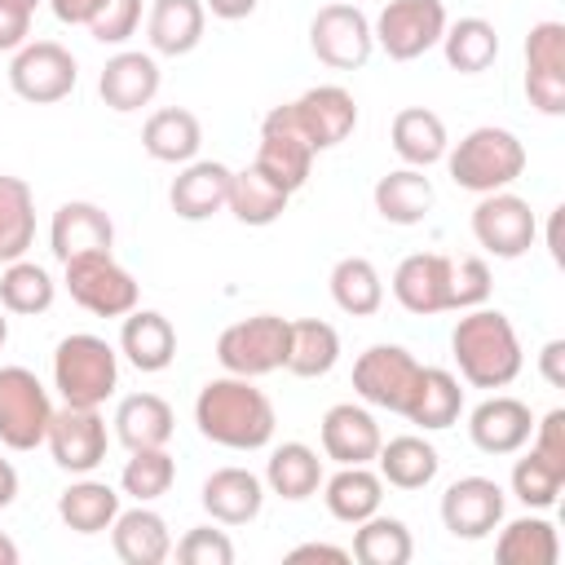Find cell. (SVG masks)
Wrapping results in <instances>:
<instances>
[{"label":"cell","mask_w":565,"mask_h":565,"mask_svg":"<svg viewBox=\"0 0 565 565\" xmlns=\"http://www.w3.org/2000/svg\"><path fill=\"white\" fill-rule=\"evenodd\" d=\"M194 424L212 446L225 450H260L274 441L278 415L265 388H256L247 375H216L194 397Z\"/></svg>","instance_id":"6da1fadb"},{"label":"cell","mask_w":565,"mask_h":565,"mask_svg":"<svg viewBox=\"0 0 565 565\" xmlns=\"http://www.w3.org/2000/svg\"><path fill=\"white\" fill-rule=\"evenodd\" d=\"M450 353H455L459 375L472 388H508L525 362L512 318L499 309H486V305L463 309V318L450 331Z\"/></svg>","instance_id":"7a4b0ae2"},{"label":"cell","mask_w":565,"mask_h":565,"mask_svg":"<svg viewBox=\"0 0 565 565\" xmlns=\"http://www.w3.org/2000/svg\"><path fill=\"white\" fill-rule=\"evenodd\" d=\"M446 172L468 194H494V190H508L525 172V146L512 128L481 124L446 150Z\"/></svg>","instance_id":"3957f363"},{"label":"cell","mask_w":565,"mask_h":565,"mask_svg":"<svg viewBox=\"0 0 565 565\" xmlns=\"http://www.w3.org/2000/svg\"><path fill=\"white\" fill-rule=\"evenodd\" d=\"M53 388L66 406H102L119 388V353L93 331H75L66 340H57Z\"/></svg>","instance_id":"277c9868"},{"label":"cell","mask_w":565,"mask_h":565,"mask_svg":"<svg viewBox=\"0 0 565 565\" xmlns=\"http://www.w3.org/2000/svg\"><path fill=\"white\" fill-rule=\"evenodd\" d=\"M66 269V291L79 309H88L93 318H124L137 309L141 300V287L137 278L110 256V252H84L75 260L62 265Z\"/></svg>","instance_id":"5b68a950"},{"label":"cell","mask_w":565,"mask_h":565,"mask_svg":"<svg viewBox=\"0 0 565 565\" xmlns=\"http://www.w3.org/2000/svg\"><path fill=\"white\" fill-rule=\"evenodd\" d=\"M287 335H291V318H278V313H256V318L230 322L216 335V362L230 375L260 380V375L287 366Z\"/></svg>","instance_id":"8992f818"},{"label":"cell","mask_w":565,"mask_h":565,"mask_svg":"<svg viewBox=\"0 0 565 565\" xmlns=\"http://www.w3.org/2000/svg\"><path fill=\"white\" fill-rule=\"evenodd\" d=\"M419 375H424V366L415 362L411 349H402V344H371V349L358 353V362H353V393H358L366 406L406 415L411 402H415Z\"/></svg>","instance_id":"52a82bcc"},{"label":"cell","mask_w":565,"mask_h":565,"mask_svg":"<svg viewBox=\"0 0 565 565\" xmlns=\"http://www.w3.org/2000/svg\"><path fill=\"white\" fill-rule=\"evenodd\" d=\"M446 22L450 18L441 0H384V9L371 22V35L375 49H384L393 62H415L441 44Z\"/></svg>","instance_id":"ba28073f"},{"label":"cell","mask_w":565,"mask_h":565,"mask_svg":"<svg viewBox=\"0 0 565 565\" xmlns=\"http://www.w3.org/2000/svg\"><path fill=\"white\" fill-rule=\"evenodd\" d=\"M53 419L49 388L26 366H0V446L9 450H35L44 446Z\"/></svg>","instance_id":"9c48e42d"},{"label":"cell","mask_w":565,"mask_h":565,"mask_svg":"<svg viewBox=\"0 0 565 565\" xmlns=\"http://www.w3.org/2000/svg\"><path fill=\"white\" fill-rule=\"evenodd\" d=\"M75 79H79V62L57 40H26L9 62V88L31 106L71 97Z\"/></svg>","instance_id":"30bf717a"},{"label":"cell","mask_w":565,"mask_h":565,"mask_svg":"<svg viewBox=\"0 0 565 565\" xmlns=\"http://www.w3.org/2000/svg\"><path fill=\"white\" fill-rule=\"evenodd\" d=\"M309 49L322 66L331 71H358L366 66V57L375 53V35H371V18L349 4V0H335V4H322L309 22Z\"/></svg>","instance_id":"8fae6325"},{"label":"cell","mask_w":565,"mask_h":565,"mask_svg":"<svg viewBox=\"0 0 565 565\" xmlns=\"http://www.w3.org/2000/svg\"><path fill=\"white\" fill-rule=\"evenodd\" d=\"M313 159H318V150H313V146H309V137L300 132V124H296L291 106H287V102H282V106H274V110L260 119L256 168H260L274 185H282L287 194H296V190L309 181Z\"/></svg>","instance_id":"7c38bea8"},{"label":"cell","mask_w":565,"mask_h":565,"mask_svg":"<svg viewBox=\"0 0 565 565\" xmlns=\"http://www.w3.org/2000/svg\"><path fill=\"white\" fill-rule=\"evenodd\" d=\"M472 238L477 247H486L499 260H516L534 247L539 238V221L530 212V203L512 190H494L481 194V203L472 207Z\"/></svg>","instance_id":"4fadbf2b"},{"label":"cell","mask_w":565,"mask_h":565,"mask_svg":"<svg viewBox=\"0 0 565 565\" xmlns=\"http://www.w3.org/2000/svg\"><path fill=\"white\" fill-rule=\"evenodd\" d=\"M44 446H49V455L62 472L88 477L106 459L110 433H106V419H102L97 406H66L62 402V411H53V419H49Z\"/></svg>","instance_id":"5bb4252c"},{"label":"cell","mask_w":565,"mask_h":565,"mask_svg":"<svg viewBox=\"0 0 565 565\" xmlns=\"http://www.w3.org/2000/svg\"><path fill=\"white\" fill-rule=\"evenodd\" d=\"M525 97L539 115H565V22H534L525 35Z\"/></svg>","instance_id":"9a60e30c"},{"label":"cell","mask_w":565,"mask_h":565,"mask_svg":"<svg viewBox=\"0 0 565 565\" xmlns=\"http://www.w3.org/2000/svg\"><path fill=\"white\" fill-rule=\"evenodd\" d=\"M450 269H455V256H441V252L402 256L393 269V300L415 318H433V313L455 309Z\"/></svg>","instance_id":"2e32d148"},{"label":"cell","mask_w":565,"mask_h":565,"mask_svg":"<svg viewBox=\"0 0 565 565\" xmlns=\"http://www.w3.org/2000/svg\"><path fill=\"white\" fill-rule=\"evenodd\" d=\"M503 508H508V494H503L499 481H490V477H459L441 494V525L455 539L472 543V539H486V534L499 530Z\"/></svg>","instance_id":"e0dca14e"},{"label":"cell","mask_w":565,"mask_h":565,"mask_svg":"<svg viewBox=\"0 0 565 565\" xmlns=\"http://www.w3.org/2000/svg\"><path fill=\"white\" fill-rule=\"evenodd\" d=\"M300 132L309 137V146L322 154V150H335L340 141L353 137L358 128V102L349 88L340 84H318V88H305L296 102H287Z\"/></svg>","instance_id":"ac0fdd59"},{"label":"cell","mask_w":565,"mask_h":565,"mask_svg":"<svg viewBox=\"0 0 565 565\" xmlns=\"http://www.w3.org/2000/svg\"><path fill=\"white\" fill-rule=\"evenodd\" d=\"M530 433H534V415L512 393H494L468 415V437L481 455H516L530 441Z\"/></svg>","instance_id":"d6986e66"},{"label":"cell","mask_w":565,"mask_h":565,"mask_svg":"<svg viewBox=\"0 0 565 565\" xmlns=\"http://www.w3.org/2000/svg\"><path fill=\"white\" fill-rule=\"evenodd\" d=\"M159 84H163V75H159L154 53L124 49V53H115V57L102 66V75H97V97H102L110 110L132 115V110H141V106L154 102Z\"/></svg>","instance_id":"ffe728a7"},{"label":"cell","mask_w":565,"mask_h":565,"mask_svg":"<svg viewBox=\"0 0 565 565\" xmlns=\"http://www.w3.org/2000/svg\"><path fill=\"white\" fill-rule=\"evenodd\" d=\"M115 243V221L106 207L88 203V199H71L53 212V225H49V252L66 265L84 252H110Z\"/></svg>","instance_id":"44dd1931"},{"label":"cell","mask_w":565,"mask_h":565,"mask_svg":"<svg viewBox=\"0 0 565 565\" xmlns=\"http://www.w3.org/2000/svg\"><path fill=\"white\" fill-rule=\"evenodd\" d=\"M230 177L234 168H225L221 159H190L181 163V172L168 185V203L181 221H207L225 207L230 199Z\"/></svg>","instance_id":"7402d4cb"},{"label":"cell","mask_w":565,"mask_h":565,"mask_svg":"<svg viewBox=\"0 0 565 565\" xmlns=\"http://www.w3.org/2000/svg\"><path fill=\"white\" fill-rule=\"evenodd\" d=\"M318 441H322V455L335 463H371L380 455L384 437H380V424L366 406L335 402L318 424Z\"/></svg>","instance_id":"603a6c76"},{"label":"cell","mask_w":565,"mask_h":565,"mask_svg":"<svg viewBox=\"0 0 565 565\" xmlns=\"http://www.w3.org/2000/svg\"><path fill=\"white\" fill-rule=\"evenodd\" d=\"M199 503L216 525H247L265 508V481L247 468H216L203 481Z\"/></svg>","instance_id":"cb8c5ba5"},{"label":"cell","mask_w":565,"mask_h":565,"mask_svg":"<svg viewBox=\"0 0 565 565\" xmlns=\"http://www.w3.org/2000/svg\"><path fill=\"white\" fill-rule=\"evenodd\" d=\"M110 547L124 565H163L172 556V530L146 503H137L128 512L119 508V516L110 521Z\"/></svg>","instance_id":"d4e9b609"},{"label":"cell","mask_w":565,"mask_h":565,"mask_svg":"<svg viewBox=\"0 0 565 565\" xmlns=\"http://www.w3.org/2000/svg\"><path fill=\"white\" fill-rule=\"evenodd\" d=\"M207 26V9L203 0H154L146 13V40L150 53L159 57H185L199 49Z\"/></svg>","instance_id":"484cf974"},{"label":"cell","mask_w":565,"mask_h":565,"mask_svg":"<svg viewBox=\"0 0 565 565\" xmlns=\"http://www.w3.org/2000/svg\"><path fill=\"white\" fill-rule=\"evenodd\" d=\"M119 353L146 375L168 371L177 358V327L159 309H132L124 313V327H119Z\"/></svg>","instance_id":"4316f807"},{"label":"cell","mask_w":565,"mask_h":565,"mask_svg":"<svg viewBox=\"0 0 565 565\" xmlns=\"http://www.w3.org/2000/svg\"><path fill=\"white\" fill-rule=\"evenodd\" d=\"M388 141H393V150H397V159H402L406 168H433V163H441L446 150H450L446 124H441V115L428 110V106H406V110H397L393 124H388Z\"/></svg>","instance_id":"83f0119b"},{"label":"cell","mask_w":565,"mask_h":565,"mask_svg":"<svg viewBox=\"0 0 565 565\" xmlns=\"http://www.w3.org/2000/svg\"><path fill=\"white\" fill-rule=\"evenodd\" d=\"M141 146L159 163H190L203 146V124L185 106H163L141 124Z\"/></svg>","instance_id":"f1b7e54d"},{"label":"cell","mask_w":565,"mask_h":565,"mask_svg":"<svg viewBox=\"0 0 565 565\" xmlns=\"http://www.w3.org/2000/svg\"><path fill=\"white\" fill-rule=\"evenodd\" d=\"M110 424H115V437L128 450H146V446H168L172 441L177 415L159 393H128V397H119Z\"/></svg>","instance_id":"f546056e"},{"label":"cell","mask_w":565,"mask_h":565,"mask_svg":"<svg viewBox=\"0 0 565 565\" xmlns=\"http://www.w3.org/2000/svg\"><path fill=\"white\" fill-rule=\"evenodd\" d=\"M375 463H380V481L393 490H424L441 468L433 441H424L419 433H402V437L380 441Z\"/></svg>","instance_id":"4dcf8cb0"},{"label":"cell","mask_w":565,"mask_h":565,"mask_svg":"<svg viewBox=\"0 0 565 565\" xmlns=\"http://www.w3.org/2000/svg\"><path fill=\"white\" fill-rule=\"evenodd\" d=\"M265 486H269V494L287 499V503H305L322 486V459H318V450L305 446V441L274 446L269 459H265Z\"/></svg>","instance_id":"1f68e13d"},{"label":"cell","mask_w":565,"mask_h":565,"mask_svg":"<svg viewBox=\"0 0 565 565\" xmlns=\"http://www.w3.org/2000/svg\"><path fill=\"white\" fill-rule=\"evenodd\" d=\"M322 499H327V512L344 525H358L366 516L380 512L384 503V481L380 472H371L366 463H340V472L331 481H322Z\"/></svg>","instance_id":"d6a6232c"},{"label":"cell","mask_w":565,"mask_h":565,"mask_svg":"<svg viewBox=\"0 0 565 565\" xmlns=\"http://www.w3.org/2000/svg\"><path fill=\"white\" fill-rule=\"evenodd\" d=\"M371 199L388 225H419L433 207V181L424 177V168H393L375 181Z\"/></svg>","instance_id":"836d02e7"},{"label":"cell","mask_w":565,"mask_h":565,"mask_svg":"<svg viewBox=\"0 0 565 565\" xmlns=\"http://www.w3.org/2000/svg\"><path fill=\"white\" fill-rule=\"evenodd\" d=\"M57 516H62V525L75 530V534H102V530H110V521L119 516V490L106 486V481L79 477V481H71V486L57 494Z\"/></svg>","instance_id":"e575fe53"},{"label":"cell","mask_w":565,"mask_h":565,"mask_svg":"<svg viewBox=\"0 0 565 565\" xmlns=\"http://www.w3.org/2000/svg\"><path fill=\"white\" fill-rule=\"evenodd\" d=\"M340 362V331L322 318H296L287 335V366L300 380H318Z\"/></svg>","instance_id":"d590c367"},{"label":"cell","mask_w":565,"mask_h":565,"mask_svg":"<svg viewBox=\"0 0 565 565\" xmlns=\"http://www.w3.org/2000/svg\"><path fill=\"white\" fill-rule=\"evenodd\" d=\"M441 53H446V66L459 71V75H481L494 66L499 57V31L494 22L486 18H459V22H446L441 31Z\"/></svg>","instance_id":"8d00e7d4"},{"label":"cell","mask_w":565,"mask_h":565,"mask_svg":"<svg viewBox=\"0 0 565 565\" xmlns=\"http://www.w3.org/2000/svg\"><path fill=\"white\" fill-rule=\"evenodd\" d=\"M287 190L282 185H274L256 163L252 168H238L234 177H230V199H225V207L234 212V221H243V225H274L282 212H287Z\"/></svg>","instance_id":"74e56055"},{"label":"cell","mask_w":565,"mask_h":565,"mask_svg":"<svg viewBox=\"0 0 565 565\" xmlns=\"http://www.w3.org/2000/svg\"><path fill=\"white\" fill-rule=\"evenodd\" d=\"M459 415H463V388H459V380L450 371H441V366H424L419 388H415V402H411V411L402 419H411L424 433H441Z\"/></svg>","instance_id":"f35d334b"},{"label":"cell","mask_w":565,"mask_h":565,"mask_svg":"<svg viewBox=\"0 0 565 565\" xmlns=\"http://www.w3.org/2000/svg\"><path fill=\"white\" fill-rule=\"evenodd\" d=\"M494 556L503 565H556L561 561V534L543 516H516L499 530Z\"/></svg>","instance_id":"ab89813d"},{"label":"cell","mask_w":565,"mask_h":565,"mask_svg":"<svg viewBox=\"0 0 565 565\" xmlns=\"http://www.w3.org/2000/svg\"><path fill=\"white\" fill-rule=\"evenodd\" d=\"M57 300V282L44 265L18 256L0 269V309L4 313H22V318H35V313H49Z\"/></svg>","instance_id":"60d3db41"},{"label":"cell","mask_w":565,"mask_h":565,"mask_svg":"<svg viewBox=\"0 0 565 565\" xmlns=\"http://www.w3.org/2000/svg\"><path fill=\"white\" fill-rule=\"evenodd\" d=\"M327 287H331L335 309H344V313H353V318H371V313H380V305H384L380 269H375L366 256H340V260L331 265Z\"/></svg>","instance_id":"b9f144b4"},{"label":"cell","mask_w":565,"mask_h":565,"mask_svg":"<svg viewBox=\"0 0 565 565\" xmlns=\"http://www.w3.org/2000/svg\"><path fill=\"white\" fill-rule=\"evenodd\" d=\"M349 556L362 561V565H406L415 556V539H411L406 521L375 512V516H366V521L353 525Z\"/></svg>","instance_id":"7bdbcfd3"},{"label":"cell","mask_w":565,"mask_h":565,"mask_svg":"<svg viewBox=\"0 0 565 565\" xmlns=\"http://www.w3.org/2000/svg\"><path fill=\"white\" fill-rule=\"evenodd\" d=\"M35 243V194L22 177H0V265L26 256Z\"/></svg>","instance_id":"ee69618b"},{"label":"cell","mask_w":565,"mask_h":565,"mask_svg":"<svg viewBox=\"0 0 565 565\" xmlns=\"http://www.w3.org/2000/svg\"><path fill=\"white\" fill-rule=\"evenodd\" d=\"M177 481V459L168 455V446H146V450H128L124 472H119V490L132 494L137 503H154L172 490Z\"/></svg>","instance_id":"f6af8a7d"},{"label":"cell","mask_w":565,"mask_h":565,"mask_svg":"<svg viewBox=\"0 0 565 565\" xmlns=\"http://www.w3.org/2000/svg\"><path fill=\"white\" fill-rule=\"evenodd\" d=\"M512 494L525 503V508H534V512H543V508H552L556 499H561V486H565V468L561 463H552V459H543L539 450H530L525 459H516L512 463Z\"/></svg>","instance_id":"bcb514c9"},{"label":"cell","mask_w":565,"mask_h":565,"mask_svg":"<svg viewBox=\"0 0 565 565\" xmlns=\"http://www.w3.org/2000/svg\"><path fill=\"white\" fill-rule=\"evenodd\" d=\"M84 26L97 44H128L141 26V0H102Z\"/></svg>","instance_id":"7dc6e473"},{"label":"cell","mask_w":565,"mask_h":565,"mask_svg":"<svg viewBox=\"0 0 565 565\" xmlns=\"http://www.w3.org/2000/svg\"><path fill=\"white\" fill-rule=\"evenodd\" d=\"M177 561L181 565H234V543L225 530H212V525H194L185 530L177 543H172Z\"/></svg>","instance_id":"c3c4849f"},{"label":"cell","mask_w":565,"mask_h":565,"mask_svg":"<svg viewBox=\"0 0 565 565\" xmlns=\"http://www.w3.org/2000/svg\"><path fill=\"white\" fill-rule=\"evenodd\" d=\"M450 291H455V309H477L490 300V265L481 256H455L450 269Z\"/></svg>","instance_id":"681fc988"},{"label":"cell","mask_w":565,"mask_h":565,"mask_svg":"<svg viewBox=\"0 0 565 565\" xmlns=\"http://www.w3.org/2000/svg\"><path fill=\"white\" fill-rule=\"evenodd\" d=\"M26 35H31V13L0 4V53H18L26 44Z\"/></svg>","instance_id":"f907efd6"},{"label":"cell","mask_w":565,"mask_h":565,"mask_svg":"<svg viewBox=\"0 0 565 565\" xmlns=\"http://www.w3.org/2000/svg\"><path fill=\"white\" fill-rule=\"evenodd\" d=\"M539 375L552 384V388H565V340H547L539 349Z\"/></svg>","instance_id":"816d5d0a"},{"label":"cell","mask_w":565,"mask_h":565,"mask_svg":"<svg viewBox=\"0 0 565 565\" xmlns=\"http://www.w3.org/2000/svg\"><path fill=\"white\" fill-rule=\"evenodd\" d=\"M287 561H335V565H344L353 556H349V547H335V543H300V547L287 552Z\"/></svg>","instance_id":"f5cc1de1"},{"label":"cell","mask_w":565,"mask_h":565,"mask_svg":"<svg viewBox=\"0 0 565 565\" xmlns=\"http://www.w3.org/2000/svg\"><path fill=\"white\" fill-rule=\"evenodd\" d=\"M49 4H53V18H57V22H66V26H84V22L97 13L102 0H49Z\"/></svg>","instance_id":"db71d44e"},{"label":"cell","mask_w":565,"mask_h":565,"mask_svg":"<svg viewBox=\"0 0 565 565\" xmlns=\"http://www.w3.org/2000/svg\"><path fill=\"white\" fill-rule=\"evenodd\" d=\"M260 0H203V9L221 22H238V18H252Z\"/></svg>","instance_id":"11a10c76"},{"label":"cell","mask_w":565,"mask_h":565,"mask_svg":"<svg viewBox=\"0 0 565 565\" xmlns=\"http://www.w3.org/2000/svg\"><path fill=\"white\" fill-rule=\"evenodd\" d=\"M18 499V468L0 455V508H9Z\"/></svg>","instance_id":"9f6ffc18"},{"label":"cell","mask_w":565,"mask_h":565,"mask_svg":"<svg viewBox=\"0 0 565 565\" xmlns=\"http://www.w3.org/2000/svg\"><path fill=\"white\" fill-rule=\"evenodd\" d=\"M547 247H552V260L561 265V260H565V252H561V207H556L552 221H547Z\"/></svg>","instance_id":"6f0895ef"},{"label":"cell","mask_w":565,"mask_h":565,"mask_svg":"<svg viewBox=\"0 0 565 565\" xmlns=\"http://www.w3.org/2000/svg\"><path fill=\"white\" fill-rule=\"evenodd\" d=\"M18 561V547H13V539L0 530V565H13Z\"/></svg>","instance_id":"680465c9"},{"label":"cell","mask_w":565,"mask_h":565,"mask_svg":"<svg viewBox=\"0 0 565 565\" xmlns=\"http://www.w3.org/2000/svg\"><path fill=\"white\" fill-rule=\"evenodd\" d=\"M0 4H13V9H26V13H35V4H40V0H0Z\"/></svg>","instance_id":"91938a15"},{"label":"cell","mask_w":565,"mask_h":565,"mask_svg":"<svg viewBox=\"0 0 565 565\" xmlns=\"http://www.w3.org/2000/svg\"><path fill=\"white\" fill-rule=\"evenodd\" d=\"M4 340H9V318H4V309H0V349H4Z\"/></svg>","instance_id":"94428289"}]
</instances>
